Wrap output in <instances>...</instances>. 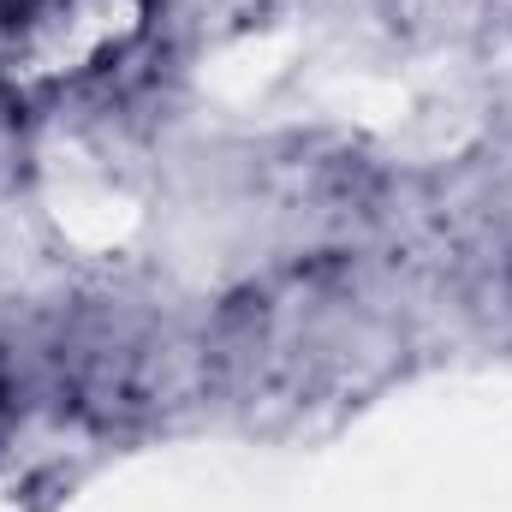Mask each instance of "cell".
<instances>
[{
  "label": "cell",
  "mask_w": 512,
  "mask_h": 512,
  "mask_svg": "<svg viewBox=\"0 0 512 512\" xmlns=\"http://www.w3.org/2000/svg\"><path fill=\"white\" fill-rule=\"evenodd\" d=\"M155 0H0V84L60 90L143 36Z\"/></svg>",
  "instance_id": "1"
}]
</instances>
